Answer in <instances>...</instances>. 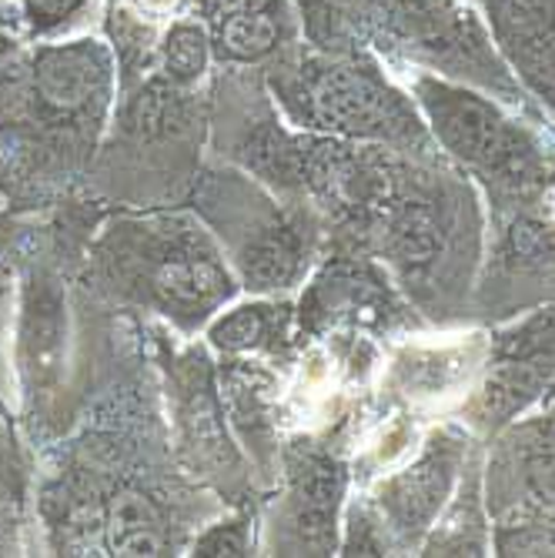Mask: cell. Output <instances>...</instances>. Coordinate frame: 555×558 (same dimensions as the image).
<instances>
[{
    "label": "cell",
    "mask_w": 555,
    "mask_h": 558,
    "mask_svg": "<svg viewBox=\"0 0 555 558\" xmlns=\"http://www.w3.org/2000/svg\"><path fill=\"white\" fill-rule=\"evenodd\" d=\"M265 335V308H238L212 328V341L225 351H244Z\"/></svg>",
    "instance_id": "11"
},
{
    "label": "cell",
    "mask_w": 555,
    "mask_h": 558,
    "mask_svg": "<svg viewBox=\"0 0 555 558\" xmlns=\"http://www.w3.org/2000/svg\"><path fill=\"white\" fill-rule=\"evenodd\" d=\"M512 255L522 258V265H545L555 258V231L535 218H522L512 228Z\"/></svg>",
    "instance_id": "12"
},
{
    "label": "cell",
    "mask_w": 555,
    "mask_h": 558,
    "mask_svg": "<svg viewBox=\"0 0 555 558\" xmlns=\"http://www.w3.org/2000/svg\"><path fill=\"white\" fill-rule=\"evenodd\" d=\"M147 288L168 315L201 318L231 294V278L212 251H197L191 244H171L161 247L158 262L150 265Z\"/></svg>",
    "instance_id": "5"
},
{
    "label": "cell",
    "mask_w": 555,
    "mask_h": 558,
    "mask_svg": "<svg viewBox=\"0 0 555 558\" xmlns=\"http://www.w3.org/2000/svg\"><path fill=\"white\" fill-rule=\"evenodd\" d=\"M285 105L315 128L359 137H409L415 118L372 68L359 61H305L281 74Z\"/></svg>",
    "instance_id": "1"
},
{
    "label": "cell",
    "mask_w": 555,
    "mask_h": 558,
    "mask_svg": "<svg viewBox=\"0 0 555 558\" xmlns=\"http://www.w3.org/2000/svg\"><path fill=\"white\" fill-rule=\"evenodd\" d=\"M194 555H248V529L241 522L218 525L194 542Z\"/></svg>",
    "instance_id": "14"
},
{
    "label": "cell",
    "mask_w": 555,
    "mask_h": 558,
    "mask_svg": "<svg viewBox=\"0 0 555 558\" xmlns=\"http://www.w3.org/2000/svg\"><path fill=\"white\" fill-rule=\"evenodd\" d=\"M81 8L84 0H24V17L34 31H55Z\"/></svg>",
    "instance_id": "15"
},
{
    "label": "cell",
    "mask_w": 555,
    "mask_h": 558,
    "mask_svg": "<svg viewBox=\"0 0 555 558\" xmlns=\"http://www.w3.org/2000/svg\"><path fill=\"white\" fill-rule=\"evenodd\" d=\"M108 548L124 558L137 555H168L171 542L165 532V515L155 498L137 488H118L108 501L105 515Z\"/></svg>",
    "instance_id": "8"
},
{
    "label": "cell",
    "mask_w": 555,
    "mask_h": 558,
    "mask_svg": "<svg viewBox=\"0 0 555 558\" xmlns=\"http://www.w3.org/2000/svg\"><path fill=\"white\" fill-rule=\"evenodd\" d=\"M442 488H445V478L435 472V465H422V469L409 472L406 478H398V482L391 485L388 505H391V512L412 529V522L432 515L435 498L442 495ZM438 501H442V498H438Z\"/></svg>",
    "instance_id": "10"
},
{
    "label": "cell",
    "mask_w": 555,
    "mask_h": 558,
    "mask_svg": "<svg viewBox=\"0 0 555 558\" xmlns=\"http://www.w3.org/2000/svg\"><path fill=\"white\" fill-rule=\"evenodd\" d=\"M382 11L432 61L482 68L485 40L462 0H382Z\"/></svg>",
    "instance_id": "4"
},
{
    "label": "cell",
    "mask_w": 555,
    "mask_h": 558,
    "mask_svg": "<svg viewBox=\"0 0 555 558\" xmlns=\"http://www.w3.org/2000/svg\"><path fill=\"white\" fill-rule=\"evenodd\" d=\"M201 17H205V31L228 24V21H241L251 14H265V11H278L285 8V0H201Z\"/></svg>",
    "instance_id": "13"
},
{
    "label": "cell",
    "mask_w": 555,
    "mask_h": 558,
    "mask_svg": "<svg viewBox=\"0 0 555 558\" xmlns=\"http://www.w3.org/2000/svg\"><path fill=\"white\" fill-rule=\"evenodd\" d=\"M27 105L55 121L100 118L111 97V58L97 40L44 47L31 61Z\"/></svg>",
    "instance_id": "3"
},
{
    "label": "cell",
    "mask_w": 555,
    "mask_h": 558,
    "mask_svg": "<svg viewBox=\"0 0 555 558\" xmlns=\"http://www.w3.org/2000/svg\"><path fill=\"white\" fill-rule=\"evenodd\" d=\"M212 61V37L205 24H174L161 44V71L174 87L194 84Z\"/></svg>",
    "instance_id": "9"
},
{
    "label": "cell",
    "mask_w": 555,
    "mask_h": 558,
    "mask_svg": "<svg viewBox=\"0 0 555 558\" xmlns=\"http://www.w3.org/2000/svg\"><path fill=\"white\" fill-rule=\"evenodd\" d=\"M488 11L519 71L555 100V0H488Z\"/></svg>",
    "instance_id": "6"
},
{
    "label": "cell",
    "mask_w": 555,
    "mask_h": 558,
    "mask_svg": "<svg viewBox=\"0 0 555 558\" xmlns=\"http://www.w3.org/2000/svg\"><path fill=\"white\" fill-rule=\"evenodd\" d=\"M415 90L448 150L506 181H529L535 171L532 147L488 100L435 77H422Z\"/></svg>",
    "instance_id": "2"
},
{
    "label": "cell",
    "mask_w": 555,
    "mask_h": 558,
    "mask_svg": "<svg viewBox=\"0 0 555 558\" xmlns=\"http://www.w3.org/2000/svg\"><path fill=\"white\" fill-rule=\"evenodd\" d=\"M338 492L341 478L322 459H305V465L291 472V522L298 545L309 548V555H325L331 545Z\"/></svg>",
    "instance_id": "7"
},
{
    "label": "cell",
    "mask_w": 555,
    "mask_h": 558,
    "mask_svg": "<svg viewBox=\"0 0 555 558\" xmlns=\"http://www.w3.org/2000/svg\"><path fill=\"white\" fill-rule=\"evenodd\" d=\"M0 488L8 495H21V465H17V451L14 441L8 438L4 425H0Z\"/></svg>",
    "instance_id": "16"
}]
</instances>
